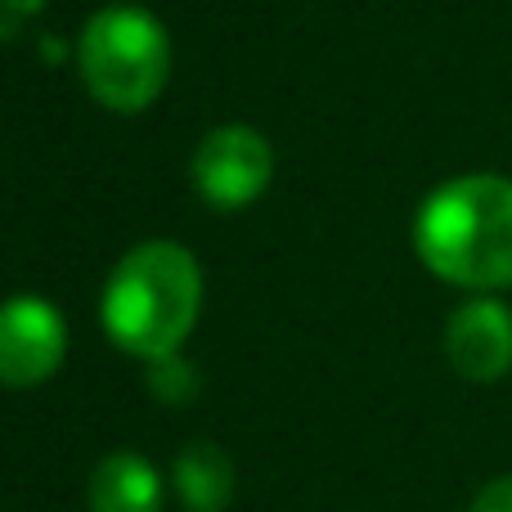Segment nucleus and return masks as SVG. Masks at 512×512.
I'll list each match as a JSON object with an SVG mask.
<instances>
[{"instance_id": "9d476101", "label": "nucleus", "mask_w": 512, "mask_h": 512, "mask_svg": "<svg viewBox=\"0 0 512 512\" xmlns=\"http://www.w3.org/2000/svg\"><path fill=\"white\" fill-rule=\"evenodd\" d=\"M468 512H512V472H499L477 490Z\"/></svg>"}, {"instance_id": "9b49d317", "label": "nucleus", "mask_w": 512, "mask_h": 512, "mask_svg": "<svg viewBox=\"0 0 512 512\" xmlns=\"http://www.w3.org/2000/svg\"><path fill=\"white\" fill-rule=\"evenodd\" d=\"M45 9V0H0V41H14L18 27L27 18H36Z\"/></svg>"}, {"instance_id": "f257e3e1", "label": "nucleus", "mask_w": 512, "mask_h": 512, "mask_svg": "<svg viewBox=\"0 0 512 512\" xmlns=\"http://www.w3.org/2000/svg\"><path fill=\"white\" fill-rule=\"evenodd\" d=\"M414 252L450 288H512V176L468 171L436 185L414 216Z\"/></svg>"}, {"instance_id": "1a4fd4ad", "label": "nucleus", "mask_w": 512, "mask_h": 512, "mask_svg": "<svg viewBox=\"0 0 512 512\" xmlns=\"http://www.w3.org/2000/svg\"><path fill=\"white\" fill-rule=\"evenodd\" d=\"M149 387L158 400H167V405H185V400H194L198 391V373L189 369L185 355H162V360H149Z\"/></svg>"}, {"instance_id": "423d86ee", "label": "nucleus", "mask_w": 512, "mask_h": 512, "mask_svg": "<svg viewBox=\"0 0 512 512\" xmlns=\"http://www.w3.org/2000/svg\"><path fill=\"white\" fill-rule=\"evenodd\" d=\"M445 360L468 382H499L512 373V306L495 292H472L445 319Z\"/></svg>"}, {"instance_id": "39448f33", "label": "nucleus", "mask_w": 512, "mask_h": 512, "mask_svg": "<svg viewBox=\"0 0 512 512\" xmlns=\"http://www.w3.org/2000/svg\"><path fill=\"white\" fill-rule=\"evenodd\" d=\"M68 355V324L59 306L32 292L0 301V382L5 387H41Z\"/></svg>"}, {"instance_id": "20e7f679", "label": "nucleus", "mask_w": 512, "mask_h": 512, "mask_svg": "<svg viewBox=\"0 0 512 512\" xmlns=\"http://www.w3.org/2000/svg\"><path fill=\"white\" fill-rule=\"evenodd\" d=\"M274 180V149L252 126H216L194 153V189L203 203L239 212L256 203Z\"/></svg>"}, {"instance_id": "0eeeda50", "label": "nucleus", "mask_w": 512, "mask_h": 512, "mask_svg": "<svg viewBox=\"0 0 512 512\" xmlns=\"http://www.w3.org/2000/svg\"><path fill=\"white\" fill-rule=\"evenodd\" d=\"M90 512H162V477L144 454L117 450L90 472Z\"/></svg>"}, {"instance_id": "7ed1b4c3", "label": "nucleus", "mask_w": 512, "mask_h": 512, "mask_svg": "<svg viewBox=\"0 0 512 512\" xmlns=\"http://www.w3.org/2000/svg\"><path fill=\"white\" fill-rule=\"evenodd\" d=\"M81 81L108 113H144L171 77V36L140 5H108L86 18L77 45Z\"/></svg>"}, {"instance_id": "f03ea898", "label": "nucleus", "mask_w": 512, "mask_h": 512, "mask_svg": "<svg viewBox=\"0 0 512 512\" xmlns=\"http://www.w3.org/2000/svg\"><path fill=\"white\" fill-rule=\"evenodd\" d=\"M203 310V270L185 243L149 239L113 265L99 297L104 333L140 360L176 355Z\"/></svg>"}, {"instance_id": "6e6552de", "label": "nucleus", "mask_w": 512, "mask_h": 512, "mask_svg": "<svg viewBox=\"0 0 512 512\" xmlns=\"http://www.w3.org/2000/svg\"><path fill=\"white\" fill-rule=\"evenodd\" d=\"M171 486L189 512H225L234 499V463L216 441H189L171 463Z\"/></svg>"}]
</instances>
